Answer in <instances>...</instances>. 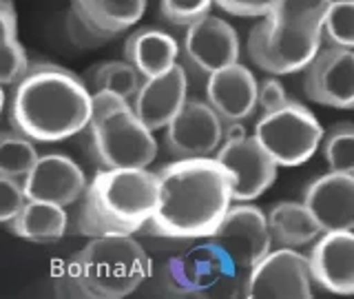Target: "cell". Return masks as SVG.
Returning <instances> with one entry per match:
<instances>
[{"label":"cell","instance_id":"obj_1","mask_svg":"<svg viewBox=\"0 0 354 299\" xmlns=\"http://www.w3.org/2000/svg\"><path fill=\"white\" fill-rule=\"evenodd\" d=\"M232 202V186L217 158H180L158 173L153 230L171 239L210 237Z\"/></svg>","mask_w":354,"mask_h":299},{"label":"cell","instance_id":"obj_2","mask_svg":"<svg viewBox=\"0 0 354 299\" xmlns=\"http://www.w3.org/2000/svg\"><path fill=\"white\" fill-rule=\"evenodd\" d=\"M93 96L77 75L38 62L16 82L9 102L14 131L36 142H60L88 127Z\"/></svg>","mask_w":354,"mask_h":299},{"label":"cell","instance_id":"obj_3","mask_svg":"<svg viewBox=\"0 0 354 299\" xmlns=\"http://www.w3.org/2000/svg\"><path fill=\"white\" fill-rule=\"evenodd\" d=\"M158 206V173L147 169H102L86 184L75 228L86 237L133 235L151 224Z\"/></svg>","mask_w":354,"mask_h":299},{"label":"cell","instance_id":"obj_4","mask_svg":"<svg viewBox=\"0 0 354 299\" xmlns=\"http://www.w3.org/2000/svg\"><path fill=\"white\" fill-rule=\"evenodd\" d=\"M330 0H281L248 36V55L272 75L304 71L324 40Z\"/></svg>","mask_w":354,"mask_h":299},{"label":"cell","instance_id":"obj_5","mask_svg":"<svg viewBox=\"0 0 354 299\" xmlns=\"http://www.w3.org/2000/svg\"><path fill=\"white\" fill-rule=\"evenodd\" d=\"M151 275V257L131 235L93 237L66 262L60 286L71 295L91 299H120L136 291Z\"/></svg>","mask_w":354,"mask_h":299},{"label":"cell","instance_id":"obj_6","mask_svg":"<svg viewBox=\"0 0 354 299\" xmlns=\"http://www.w3.org/2000/svg\"><path fill=\"white\" fill-rule=\"evenodd\" d=\"M88 144L102 169H147L158 155V140L127 98L95 91Z\"/></svg>","mask_w":354,"mask_h":299},{"label":"cell","instance_id":"obj_7","mask_svg":"<svg viewBox=\"0 0 354 299\" xmlns=\"http://www.w3.org/2000/svg\"><path fill=\"white\" fill-rule=\"evenodd\" d=\"M254 138L279 166H299L308 162L324 142V129L308 107L288 100L270 114H261Z\"/></svg>","mask_w":354,"mask_h":299},{"label":"cell","instance_id":"obj_8","mask_svg":"<svg viewBox=\"0 0 354 299\" xmlns=\"http://www.w3.org/2000/svg\"><path fill=\"white\" fill-rule=\"evenodd\" d=\"M272 242L268 215L248 202L230 206L210 235V244L224 255L230 269L243 277L272 251Z\"/></svg>","mask_w":354,"mask_h":299},{"label":"cell","instance_id":"obj_9","mask_svg":"<svg viewBox=\"0 0 354 299\" xmlns=\"http://www.w3.org/2000/svg\"><path fill=\"white\" fill-rule=\"evenodd\" d=\"M313 282L310 257L281 246L248 273L243 295L248 299H308L313 297Z\"/></svg>","mask_w":354,"mask_h":299},{"label":"cell","instance_id":"obj_10","mask_svg":"<svg viewBox=\"0 0 354 299\" xmlns=\"http://www.w3.org/2000/svg\"><path fill=\"white\" fill-rule=\"evenodd\" d=\"M215 158L230 177L232 202H252L268 191L277 180L279 164L272 160V155L261 147L254 136L224 142Z\"/></svg>","mask_w":354,"mask_h":299},{"label":"cell","instance_id":"obj_11","mask_svg":"<svg viewBox=\"0 0 354 299\" xmlns=\"http://www.w3.org/2000/svg\"><path fill=\"white\" fill-rule=\"evenodd\" d=\"M308 100L330 109H354V49L330 44L304 69Z\"/></svg>","mask_w":354,"mask_h":299},{"label":"cell","instance_id":"obj_12","mask_svg":"<svg viewBox=\"0 0 354 299\" xmlns=\"http://www.w3.org/2000/svg\"><path fill=\"white\" fill-rule=\"evenodd\" d=\"M166 144L177 158H210L224 144V120L208 100H186L166 127Z\"/></svg>","mask_w":354,"mask_h":299},{"label":"cell","instance_id":"obj_13","mask_svg":"<svg viewBox=\"0 0 354 299\" xmlns=\"http://www.w3.org/2000/svg\"><path fill=\"white\" fill-rule=\"evenodd\" d=\"M184 49L199 71L215 73L235 64L239 58V38L226 20L217 16H202L186 27Z\"/></svg>","mask_w":354,"mask_h":299},{"label":"cell","instance_id":"obj_14","mask_svg":"<svg viewBox=\"0 0 354 299\" xmlns=\"http://www.w3.org/2000/svg\"><path fill=\"white\" fill-rule=\"evenodd\" d=\"M22 184H25L29 199L60 206L77 202L86 191V177L82 169L71 158L60 153L42 155Z\"/></svg>","mask_w":354,"mask_h":299},{"label":"cell","instance_id":"obj_15","mask_svg":"<svg viewBox=\"0 0 354 299\" xmlns=\"http://www.w3.org/2000/svg\"><path fill=\"white\" fill-rule=\"evenodd\" d=\"M304 204L324 233L354 230V175L328 171L304 191Z\"/></svg>","mask_w":354,"mask_h":299},{"label":"cell","instance_id":"obj_16","mask_svg":"<svg viewBox=\"0 0 354 299\" xmlns=\"http://www.w3.org/2000/svg\"><path fill=\"white\" fill-rule=\"evenodd\" d=\"M186 89L188 78L182 64H175L162 75L144 78L142 87L133 98V109L138 118L151 131L166 129L173 122V118L180 114L186 105Z\"/></svg>","mask_w":354,"mask_h":299},{"label":"cell","instance_id":"obj_17","mask_svg":"<svg viewBox=\"0 0 354 299\" xmlns=\"http://www.w3.org/2000/svg\"><path fill=\"white\" fill-rule=\"evenodd\" d=\"M315 282L337 295H354V230L321 233L310 253Z\"/></svg>","mask_w":354,"mask_h":299},{"label":"cell","instance_id":"obj_18","mask_svg":"<svg viewBox=\"0 0 354 299\" xmlns=\"http://www.w3.org/2000/svg\"><path fill=\"white\" fill-rule=\"evenodd\" d=\"M230 271L226 257L213 244L188 248L166 264V286L180 295H202Z\"/></svg>","mask_w":354,"mask_h":299},{"label":"cell","instance_id":"obj_19","mask_svg":"<svg viewBox=\"0 0 354 299\" xmlns=\"http://www.w3.org/2000/svg\"><path fill=\"white\" fill-rule=\"evenodd\" d=\"M259 84L243 64L235 62L208 75L206 100L221 120H243L257 109Z\"/></svg>","mask_w":354,"mask_h":299},{"label":"cell","instance_id":"obj_20","mask_svg":"<svg viewBox=\"0 0 354 299\" xmlns=\"http://www.w3.org/2000/svg\"><path fill=\"white\" fill-rule=\"evenodd\" d=\"M149 0H71V14L84 33L97 40L115 38L144 16Z\"/></svg>","mask_w":354,"mask_h":299},{"label":"cell","instance_id":"obj_21","mask_svg":"<svg viewBox=\"0 0 354 299\" xmlns=\"http://www.w3.org/2000/svg\"><path fill=\"white\" fill-rule=\"evenodd\" d=\"M127 60L142 73V78L162 75L177 64L180 47L173 36L160 29H140L131 33L124 44Z\"/></svg>","mask_w":354,"mask_h":299},{"label":"cell","instance_id":"obj_22","mask_svg":"<svg viewBox=\"0 0 354 299\" xmlns=\"http://www.w3.org/2000/svg\"><path fill=\"white\" fill-rule=\"evenodd\" d=\"M268 224L279 246L299 248L321 237V226L304 202H279L270 208Z\"/></svg>","mask_w":354,"mask_h":299},{"label":"cell","instance_id":"obj_23","mask_svg":"<svg viewBox=\"0 0 354 299\" xmlns=\"http://www.w3.org/2000/svg\"><path fill=\"white\" fill-rule=\"evenodd\" d=\"M69 217L64 213V206L51 202H36L29 199L27 206L20 210V215L9 221V230L14 235L29 242H55L66 233Z\"/></svg>","mask_w":354,"mask_h":299},{"label":"cell","instance_id":"obj_24","mask_svg":"<svg viewBox=\"0 0 354 299\" xmlns=\"http://www.w3.org/2000/svg\"><path fill=\"white\" fill-rule=\"evenodd\" d=\"M0 18H3V71L0 80L5 87L16 84L29 71V58L25 47L18 42V14L11 0H0Z\"/></svg>","mask_w":354,"mask_h":299},{"label":"cell","instance_id":"obj_25","mask_svg":"<svg viewBox=\"0 0 354 299\" xmlns=\"http://www.w3.org/2000/svg\"><path fill=\"white\" fill-rule=\"evenodd\" d=\"M38 160L40 155L31 144V138L22 136L18 131L3 133V138H0V175L25 180Z\"/></svg>","mask_w":354,"mask_h":299},{"label":"cell","instance_id":"obj_26","mask_svg":"<svg viewBox=\"0 0 354 299\" xmlns=\"http://www.w3.org/2000/svg\"><path fill=\"white\" fill-rule=\"evenodd\" d=\"M140 78L142 73L131 62H104L93 71V89L133 100L142 87Z\"/></svg>","mask_w":354,"mask_h":299},{"label":"cell","instance_id":"obj_27","mask_svg":"<svg viewBox=\"0 0 354 299\" xmlns=\"http://www.w3.org/2000/svg\"><path fill=\"white\" fill-rule=\"evenodd\" d=\"M321 144L328 171L354 175V125L339 122L326 133Z\"/></svg>","mask_w":354,"mask_h":299},{"label":"cell","instance_id":"obj_28","mask_svg":"<svg viewBox=\"0 0 354 299\" xmlns=\"http://www.w3.org/2000/svg\"><path fill=\"white\" fill-rule=\"evenodd\" d=\"M324 36L335 47L354 49V0H330L324 14Z\"/></svg>","mask_w":354,"mask_h":299},{"label":"cell","instance_id":"obj_29","mask_svg":"<svg viewBox=\"0 0 354 299\" xmlns=\"http://www.w3.org/2000/svg\"><path fill=\"white\" fill-rule=\"evenodd\" d=\"M29 197L25 193L22 180L9 175H0V221L9 224L11 219L20 215V210L27 206Z\"/></svg>","mask_w":354,"mask_h":299},{"label":"cell","instance_id":"obj_30","mask_svg":"<svg viewBox=\"0 0 354 299\" xmlns=\"http://www.w3.org/2000/svg\"><path fill=\"white\" fill-rule=\"evenodd\" d=\"M215 0H162V16L173 25H191L208 14Z\"/></svg>","mask_w":354,"mask_h":299},{"label":"cell","instance_id":"obj_31","mask_svg":"<svg viewBox=\"0 0 354 299\" xmlns=\"http://www.w3.org/2000/svg\"><path fill=\"white\" fill-rule=\"evenodd\" d=\"M215 3L232 16H268L281 0H215Z\"/></svg>","mask_w":354,"mask_h":299},{"label":"cell","instance_id":"obj_32","mask_svg":"<svg viewBox=\"0 0 354 299\" xmlns=\"http://www.w3.org/2000/svg\"><path fill=\"white\" fill-rule=\"evenodd\" d=\"M286 89L279 80L274 78H268L259 84V93H257V107L261 109V114H270V111H277L279 107H283L288 102Z\"/></svg>","mask_w":354,"mask_h":299},{"label":"cell","instance_id":"obj_33","mask_svg":"<svg viewBox=\"0 0 354 299\" xmlns=\"http://www.w3.org/2000/svg\"><path fill=\"white\" fill-rule=\"evenodd\" d=\"M246 136H248V131L241 125V120H224V142L243 140Z\"/></svg>","mask_w":354,"mask_h":299}]
</instances>
